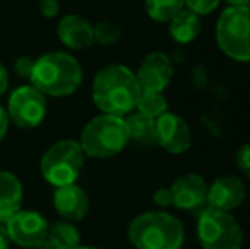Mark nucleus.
Wrapping results in <instances>:
<instances>
[{"label":"nucleus","mask_w":250,"mask_h":249,"mask_svg":"<svg viewBox=\"0 0 250 249\" xmlns=\"http://www.w3.org/2000/svg\"><path fill=\"white\" fill-rule=\"evenodd\" d=\"M216 45L225 57L250 62V7H227L220 14Z\"/></svg>","instance_id":"39448f33"},{"label":"nucleus","mask_w":250,"mask_h":249,"mask_svg":"<svg viewBox=\"0 0 250 249\" xmlns=\"http://www.w3.org/2000/svg\"><path fill=\"white\" fill-rule=\"evenodd\" d=\"M7 87H9V73H7L3 63L0 62V97L7 92Z\"/></svg>","instance_id":"c85d7f7f"},{"label":"nucleus","mask_w":250,"mask_h":249,"mask_svg":"<svg viewBox=\"0 0 250 249\" xmlns=\"http://www.w3.org/2000/svg\"><path fill=\"white\" fill-rule=\"evenodd\" d=\"M53 206L63 217V220L77 222V220H82L89 213L90 202L87 193L73 183L55 189V193H53Z\"/></svg>","instance_id":"4468645a"},{"label":"nucleus","mask_w":250,"mask_h":249,"mask_svg":"<svg viewBox=\"0 0 250 249\" xmlns=\"http://www.w3.org/2000/svg\"><path fill=\"white\" fill-rule=\"evenodd\" d=\"M167 108H168V103H167V97L164 96V92L142 91L135 110L138 111V113L151 118V120H157L162 114L167 113Z\"/></svg>","instance_id":"412c9836"},{"label":"nucleus","mask_w":250,"mask_h":249,"mask_svg":"<svg viewBox=\"0 0 250 249\" xmlns=\"http://www.w3.org/2000/svg\"><path fill=\"white\" fill-rule=\"evenodd\" d=\"M145 9L150 19L157 23H170L182 9L184 0H145Z\"/></svg>","instance_id":"aec40b11"},{"label":"nucleus","mask_w":250,"mask_h":249,"mask_svg":"<svg viewBox=\"0 0 250 249\" xmlns=\"http://www.w3.org/2000/svg\"><path fill=\"white\" fill-rule=\"evenodd\" d=\"M221 0H184V5L188 10L194 12L196 16H208L214 12L220 5Z\"/></svg>","instance_id":"5701e85b"},{"label":"nucleus","mask_w":250,"mask_h":249,"mask_svg":"<svg viewBox=\"0 0 250 249\" xmlns=\"http://www.w3.org/2000/svg\"><path fill=\"white\" fill-rule=\"evenodd\" d=\"M230 7H250V0H227Z\"/></svg>","instance_id":"2f4dec72"},{"label":"nucleus","mask_w":250,"mask_h":249,"mask_svg":"<svg viewBox=\"0 0 250 249\" xmlns=\"http://www.w3.org/2000/svg\"><path fill=\"white\" fill-rule=\"evenodd\" d=\"M172 205L184 212H203L208 208V183L196 173L182 174L172 183Z\"/></svg>","instance_id":"f8f14e48"},{"label":"nucleus","mask_w":250,"mask_h":249,"mask_svg":"<svg viewBox=\"0 0 250 249\" xmlns=\"http://www.w3.org/2000/svg\"><path fill=\"white\" fill-rule=\"evenodd\" d=\"M125 123L128 128L129 140L146 147L157 143V140H155V120L136 111V113H129L128 116H125Z\"/></svg>","instance_id":"a211bd4d"},{"label":"nucleus","mask_w":250,"mask_h":249,"mask_svg":"<svg viewBox=\"0 0 250 249\" xmlns=\"http://www.w3.org/2000/svg\"><path fill=\"white\" fill-rule=\"evenodd\" d=\"M75 249H101V248H96V246H79Z\"/></svg>","instance_id":"473e14b6"},{"label":"nucleus","mask_w":250,"mask_h":249,"mask_svg":"<svg viewBox=\"0 0 250 249\" xmlns=\"http://www.w3.org/2000/svg\"><path fill=\"white\" fill-rule=\"evenodd\" d=\"M85 164V154L75 140H60L53 143L41 157V174L55 188L73 184Z\"/></svg>","instance_id":"423d86ee"},{"label":"nucleus","mask_w":250,"mask_h":249,"mask_svg":"<svg viewBox=\"0 0 250 249\" xmlns=\"http://www.w3.org/2000/svg\"><path fill=\"white\" fill-rule=\"evenodd\" d=\"M235 166L245 178L250 180V143H244L242 147H238L235 154Z\"/></svg>","instance_id":"b1692460"},{"label":"nucleus","mask_w":250,"mask_h":249,"mask_svg":"<svg viewBox=\"0 0 250 249\" xmlns=\"http://www.w3.org/2000/svg\"><path fill=\"white\" fill-rule=\"evenodd\" d=\"M201 17L188 9H182L168 23V34L179 45H189L199 36Z\"/></svg>","instance_id":"f3484780"},{"label":"nucleus","mask_w":250,"mask_h":249,"mask_svg":"<svg viewBox=\"0 0 250 249\" xmlns=\"http://www.w3.org/2000/svg\"><path fill=\"white\" fill-rule=\"evenodd\" d=\"M10 243H12V241H10V237H9L5 224H0V249H9Z\"/></svg>","instance_id":"c756f323"},{"label":"nucleus","mask_w":250,"mask_h":249,"mask_svg":"<svg viewBox=\"0 0 250 249\" xmlns=\"http://www.w3.org/2000/svg\"><path fill=\"white\" fill-rule=\"evenodd\" d=\"M48 239L62 249H75L80 246V234L68 220H56L48 227Z\"/></svg>","instance_id":"6ab92c4d"},{"label":"nucleus","mask_w":250,"mask_h":249,"mask_svg":"<svg viewBox=\"0 0 250 249\" xmlns=\"http://www.w3.org/2000/svg\"><path fill=\"white\" fill-rule=\"evenodd\" d=\"M247 198L245 183L237 176H221L208 184V206L221 212H230Z\"/></svg>","instance_id":"ddd939ff"},{"label":"nucleus","mask_w":250,"mask_h":249,"mask_svg":"<svg viewBox=\"0 0 250 249\" xmlns=\"http://www.w3.org/2000/svg\"><path fill=\"white\" fill-rule=\"evenodd\" d=\"M7 232L12 243L22 248H34L48 237V220L34 210H19L5 222Z\"/></svg>","instance_id":"1a4fd4ad"},{"label":"nucleus","mask_w":250,"mask_h":249,"mask_svg":"<svg viewBox=\"0 0 250 249\" xmlns=\"http://www.w3.org/2000/svg\"><path fill=\"white\" fill-rule=\"evenodd\" d=\"M22 205V184L16 174L0 171V224L10 220Z\"/></svg>","instance_id":"dca6fc26"},{"label":"nucleus","mask_w":250,"mask_h":249,"mask_svg":"<svg viewBox=\"0 0 250 249\" xmlns=\"http://www.w3.org/2000/svg\"><path fill=\"white\" fill-rule=\"evenodd\" d=\"M184 239V224L162 210L140 213L128 226V241L136 249H182Z\"/></svg>","instance_id":"7ed1b4c3"},{"label":"nucleus","mask_w":250,"mask_h":249,"mask_svg":"<svg viewBox=\"0 0 250 249\" xmlns=\"http://www.w3.org/2000/svg\"><path fill=\"white\" fill-rule=\"evenodd\" d=\"M198 241L203 249H242L244 230L230 212L211 206L204 208L198 219Z\"/></svg>","instance_id":"0eeeda50"},{"label":"nucleus","mask_w":250,"mask_h":249,"mask_svg":"<svg viewBox=\"0 0 250 249\" xmlns=\"http://www.w3.org/2000/svg\"><path fill=\"white\" fill-rule=\"evenodd\" d=\"M31 249H62V248H60V246H56L55 243H51V241L46 237V239H44L43 243H41V244H38V246H34V248H31Z\"/></svg>","instance_id":"7c9ffc66"},{"label":"nucleus","mask_w":250,"mask_h":249,"mask_svg":"<svg viewBox=\"0 0 250 249\" xmlns=\"http://www.w3.org/2000/svg\"><path fill=\"white\" fill-rule=\"evenodd\" d=\"M135 75L142 91L164 92L172 82L174 65H172L170 57L165 55L164 51H151L140 63Z\"/></svg>","instance_id":"9b49d317"},{"label":"nucleus","mask_w":250,"mask_h":249,"mask_svg":"<svg viewBox=\"0 0 250 249\" xmlns=\"http://www.w3.org/2000/svg\"><path fill=\"white\" fill-rule=\"evenodd\" d=\"M34 58L31 57H19L16 62H14V70L16 73L21 77V79H31V73H33L34 68Z\"/></svg>","instance_id":"393cba45"},{"label":"nucleus","mask_w":250,"mask_h":249,"mask_svg":"<svg viewBox=\"0 0 250 249\" xmlns=\"http://www.w3.org/2000/svg\"><path fill=\"white\" fill-rule=\"evenodd\" d=\"M153 202L157 206L160 208H167V206L172 205V191L170 188H158L157 191L153 193Z\"/></svg>","instance_id":"a878e982"},{"label":"nucleus","mask_w":250,"mask_h":249,"mask_svg":"<svg viewBox=\"0 0 250 249\" xmlns=\"http://www.w3.org/2000/svg\"><path fill=\"white\" fill-rule=\"evenodd\" d=\"M38 2H41V0H38Z\"/></svg>","instance_id":"72a5a7b5"},{"label":"nucleus","mask_w":250,"mask_h":249,"mask_svg":"<svg viewBox=\"0 0 250 249\" xmlns=\"http://www.w3.org/2000/svg\"><path fill=\"white\" fill-rule=\"evenodd\" d=\"M40 12L43 14V17H46V19H53V17H56L60 12L58 0H41L40 2Z\"/></svg>","instance_id":"bb28decb"},{"label":"nucleus","mask_w":250,"mask_h":249,"mask_svg":"<svg viewBox=\"0 0 250 249\" xmlns=\"http://www.w3.org/2000/svg\"><path fill=\"white\" fill-rule=\"evenodd\" d=\"M9 114H7L5 108L0 106V142L3 140V136L7 135V130H9Z\"/></svg>","instance_id":"cd10ccee"},{"label":"nucleus","mask_w":250,"mask_h":249,"mask_svg":"<svg viewBox=\"0 0 250 249\" xmlns=\"http://www.w3.org/2000/svg\"><path fill=\"white\" fill-rule=\"evenodd\" d=\"M31 86L44 96H72L83 80L79 60L65 51H50L34 62L31 73Z\"/></svg>","instance_id":"f03ea898"},{"label":"nucleus","mask_w":250,"mask_h":249,"mask_svg":"<svg viewBox=\"0 0 250 249\" xmlns=\"http://www.w3.org/2000/svg\"><path fill=\"white\" fill-rule=\"evenodd\" d=\"M119 38H121V26L116 21L104 19L94 26V41H97L99 45L109 46V45H114Z\"/></svg>","instance_id":"4be33fe9"},{"label":"nucleus","mask_w":250,"mask_h":249,"mask_svg":"<svg viewBox=\"0 0 250 249\" xmlns=\"http://www.w3.org/2000/svg\"><path fill=\"white\" fill-rule=\"evenodd\" d=\"M155 140H157V145H160L165 152L174 156L184 154L192 143L191 126L179 114L167 111L155 120Z\"/></svg>","instance_id":"9d476101"},{"label":"nucleus","mask_w":250,"mask_h":249,"mask_svg":"<svg viewBox=\"0 0 250 249\" xmlns=\"http://www.w3.org/2000/svg\"><path fill=\"white\" fill-rule=\"evenodd\" d=\"M140 94L135 72L121 63H111L94 77L92 101L104 114L128 116L135 111Z\"/></svg>","instance_id":"f257e3e1"},{"label":"nucleus","mask_w":250,"mask_h":249,"mask_svg":"<svg viewBox=\"0 0 250 249\" xmlns=\"http://www.w3.org/2000/svg\"><path fill=\"white\" fill-rule=\"evenodd\" d=\"M7 114L19 128H36L46 116V97L34 86H21L10 94Z\"/></svg>","instance_id":"6e6552de"},{"label":"nucleus","mask_w":250,"mask_h":249,"mask_svg":"<svg viewBox=\"0 0 250 249\" xmlns=\"http://www.w3.org/2000/svg\"><path fill=\"white\" fill-rule=\"evenodd\" d=\"M60 41L70 50H85L92 46L94 41V26L87 19L77 14H68L62 17L56 27Z\"/></svg>","instance_id":"2eb2a0df"},{"label":"nucleus","mask_w":250,"mask_h":249,"mask_svg":"<svg viewBox=\"0 0 250 249\" xmlns=\"http://www.w3.org/2000/svg\"><path fill=\"white\" fill-rule=\"evenodd\" d=\"M129 142L125 118L112 114H99L92 118L82 130L80 149L94 159H109L123 152Z\"/></svg>","instance_id":"20e7f679"}]
</instances>
